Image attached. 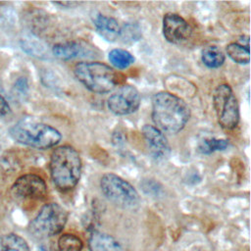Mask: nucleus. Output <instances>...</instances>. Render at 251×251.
<instances>
[{
    "label": "nucleus",
    "instance_id": "nucleus-23",
    "mask_svg": "<svg viewBox=\"0 0 251 251\" xmlns=\"http://www.w3.org/2000/svg\"><path fill=\"white\" fill-rule=\"evenodd\" d=\"M54 4H55V5H60V6H63V7H65V6L72 7V6L77 5L78 3H76V2H56V3H54Z\"/></svg>",
    "mask_w": 251,
    "mask_h": 251
},
{
    "label": "nucleus",
    "instance_id": "nucleus-11",
    "mask_svg": "<svg viewBox=\"0 0 251 251\" xmlns=\"http://www.w3.org/2000/svg\"><path fill=\"white\" fill-rule=\"evenodd\" d=\"M142 136L149 155L158 162L167 160L171 155V147L165 134L156 126L145 125L142 127Z\"/></svg>",
    "mask_w": 251,
    "mask_h": 251
},
{
    "label": "nucleus",
    "instance_id": "nucleus-18",
    "mask_svg": "<svg viewBox=\"0 0 251 251\" xmlns=\"http://www.w3.org/2000/svg\"><path fill=\"white\" fill-rule=\"evenodd\" d=\"M226 50L227 56L233 62L240 65H246L249 63V48H246L238 42H231L227 44Z\"/></svg>",
    "mask_w": 251,
    "mask_h": 251
},
{
    "label": "nucleus",
    "instance_id": "nucleus-7",
    "mask_svg": "<svg viewBox=\"0 0 251 251\" xmlns=\"http://www.w3.org/2000/svg\"><path fill=\"white\" fill-rule=\"evenodd\" d=\"M213 105L221 127L230 130L237 126L239 123L238 103L228 84L222 83L215 88L213 92Z\"/></svg>",
    "mask_w": 251,
    "mask_h": 251
},
{
    "label": "nucleus",
    "instance_id": "nucleus-4",
    "mask_svg": "<svg viewBox=\"0 0 251 251\" xmlns=\"http://www.w3.org/2000/svg\"><path fill=\"white\" fill-rule=\"evenodd\" d=\"M10 135L15 141L36 149L54 147L62 139L58 129L31 119H24L14 125Z\"/></svg>",
    "mask_w": 251,
    "mask_h": 251
},
{
    "label": "nucleus",
    "instance_id": "nucleus-17",
    "mask_svg": "<svg viewBox=\"0 0 251 251\" xmlns=\"http://www.w3.org/2000/svg\"><path fill=\"white\" fill-rule=\"evenodd\" d=\"M108 59L110 63L117 69L123 70L128 68L134 63V57L127 50L117 48L109 52Z\"/></svg>",
    "mask_w": 251,
    "mask_h": 251
},
{
    "label": "nucleus",
    "instance_id": "nucleus-3",
    "mask_svg": "<svg viewBox=\"0 0 251 251\" xmlns=\"http://www.w3.org/2000/svg\"><path fill=\"white\" fill-rule=\"evenodd\" d=\"M75 78L88 90L104 94L125 81V75L101 62H78L74 67Z\"/></svg>",
    "mask_w": 251,
    "mask_h": 251
},
{
    "label": "nucleus",
    "instance_id": "nucleus-21",
    "mask_svg": "<svg viewBox=\"0 0 251 251\" xmlns=\"http://www.w3.org/2000/svg\"><path fill=\"white\" fill-rule=\"evenodd\" d=\"M228 146V141L222 138H205L198 145L201 154H211L215 151L225 150Z\"/></svg>",
    "mask_w": 251,
    "mask_h": 251
},
{
    "label": "nucleus",
    "instance_id": "nucleus-10",
    "mask_svg": "<svg viewBox=\"0 0 251 251\" xmlns=\"http://www.w3.org/2000/svg\"><path fill=\"white\" fill-rule=\"evenodd\" d=\"M163 35L172 44H179L186 41L191 33L190 25L178 14L167 13L163 17Z\"/></svg>",
    "mask_w": 251,
    "mask_h": 251
},
{
    "label": "nucleus",
    "instance_id": "nucleus-2",
    "mask_svg": "<svg viewBox=\"0 0 251 251\" xmlns=\"http://www.w3.org/2000/svg\"><path fill=\"white\" fill-rule=\"evenodd\" d=\"M49 169L56 187L61 191H69L79 181L82 170L81 158L73 146L61 145L52 151Z\"/></svg>",
    "mask_w": 251,
    "mask_h": 251
},
{
    "label": "nucleus",
    "instance_id": "nucleus-22",
    "mask_svg": "<svg viewBox=\"0 0 251 251\" xmlns=\"http://www.w3.org/2000/svg\"><path fill=\"white\" fill-rule=\"evenodd\" d=\"M11 111L10 106L8 104V102L6 101V99L0 95V117L6 116L7 114H9Z\"/></svg>",
    "mask_w": 251,
    "mask_h": 251
},
{
    "label": "nucleus",
    "instance_id": "nucleus-20",
    "mask_svg": "<svg viewBox=\"0 0 251 251\" xmlns=\"http://www.w3.org/2000/svg\"><path fill=\"white\" fill-rule=\"evenodd\" d=\"M58 248L60 251H81L83 243L76 235L65 233L58 239Z\"/></svg>",
    "mask_w": 251,
    "mask_h": 251
},
{
    "label": "nucleus",
    "instance_id": "nucleus-15",
    "mask_svg": "<svg viewBox=\"0 0 251 251\" xmlns=\"http://www.w3.org/2000/svg\"><path fill=\"white\" fill-rule=\"evenodd\" d=\"M224 52L215 45L206 46L201 53V60L203 64L210 69H217L221 67L225 62Z\"/></svg>",
    "mask_w": 251,
    "mask_h": 251
},
{
    "label": "nucleus",
    "instance_id": "nucleus-14",
    "mask_svg": "<svg viewBox=\"0 0 251 251\" xmlns=\"http://www.w3.org/2000/svg\"><path fill=\"white\" fill-rule=\"evenodd\" d=\"M88 248L90 251H123L120 242L115 237L96 229L90 231Z\"/></svg>",
    "mask_w": 251,
    "mask_h": 251
},
{
    "label": "nucleus",
    "instance_id": "nucleus-19",
    "mask_svg": "<svg viewBox=\"0 0 251 251\" xmlns=\"http://www.w3.org/2000/svg\"><path fill=\"white\" fill-rule=\"evenodd\" d=\"M141 28L135 23H126L122 27H120L119 38L122 39L124 43H133L141 37Z\"/></svg>",
    "mask_w": 251,
    "mask_h": 251
},
{
    "label": "nucleus",
    "instance_id": "nucleus-13",
    "mask_svg": "<svg viewBox=\"0 0 251 251\" xmlns=\"http://www.w3.org/2000/svg\"><path fill=\"white\" fill-rule=\"evenodd\" d=\"M92 21L96 31L105 40L114 42L119 38L121 26L116 19L113 17L105 16L101 13H97L94 15Z\"/></svg>",
    "mask_w": 251,
    "mask_h": 251
},
{
    "label": "nucleus",
    "instance_id": "nucleus-9",
    "mask_svg": "<svg viewBox=\"0 0 251 251\" xmlns=\"http://www.w3.org/2000/svg\"><path fill=\"white\" fill-rule=\"evenodd\" d=\"M11 192L21 200H41L47 194V185L41 176L26 174L17 178L11 187Z\"/></svg>",
    "mask_w": 251,
    "mask_h": 251
},
{
    "label": "nucleus",
    "instance_id": "nucleus-5",
    "mask_svg": "<svg viewBox=\"0 0 251 251\" xmlns=\"http://www.w3.org/2000/svg\"><path fill=\"white\" fill-rule=\"evenodd\" d=\"M68 221V212L58 203L45 204L29 224V232L36 238H47L60 233Z\"/></svg>",
    "mask_w": 251,
    "mask_h": 251
},
{
    "label": "nucleus",
    "instance_id": "nucleus-1",
    "mask_svg": "<svg viewBox=\"0 0 251 251\" xmlns=\"http://www.w3.org/2000/svg\"><path fill=\"white\" fill-rule=\"evenodd\" d=\"M152 120L163 133L176 134L189 121L190 109L180 97L169 92L160 91L152 97Z\"/></svg>",
    "mask_w": 251,
    "mask_h": 251
},
{
    "label": "nucleus",
    "instance_id": "nucleus-8",
    "mask_svg": "<svg viewBox=\"0 0 251 251\" xmlns=\"http://www.w3.org/2000/svg\"><path fill=\"white\" fill-rule=\"evenodd\" d=\"M141 96L136 87L123 84L107 99L108 109L115 115L126 116L134 113L140 106Z\"/></svg>",
    "mask_w": 251,
    "mask_h": 251
},
{
    "label": "nucleus",
    "instance_id": "nucleus-12",
    "mask_svg": "<svg viewBox=\"0 0 251 251\" xmlns=\"http://www.w3.org/2000/svg\"><path fill=\"white\" fill-rule=\"evenodd\" d=\"M53 55L63 61H68L79 57H93L95 52L93 46L83 41H67L57 43L52 47Z\"/></svg>",
    "mask_w": 251,
    "mask_h": 251
},
{
    "label": "nucleus",
    "instance_id": "nucleus-6",
    "mask_svg": "<svg viewBox=\"0 0 251 251\" xmlns=\"http://www.w3.org/2000/svg\"><path fill=\"white\" fill-rule=\"evenodd\" d=\"M100 188L110 202L121 208L134 209L139 204L140 197L137 190L116 174H104L100 179Z\"/></svg>",
    "mask_w": 251,
    "mask_h": 251
},
{
    "label": "nucleus",
    "instance_id": "nucleus-16",
    "mask_svg": "<svg viewBox=\"0 0 251 251\" xmlns=\"http://www.w3.org/2000/svg\"><path fill=\"white\" fill-rule=\"evenodd\" d=\"M0 251H29V247L20 235L8 233L0 237Z\"/></svg>",
    "mask_w": 251,
    "mask_h": 251
}]
</instances>
